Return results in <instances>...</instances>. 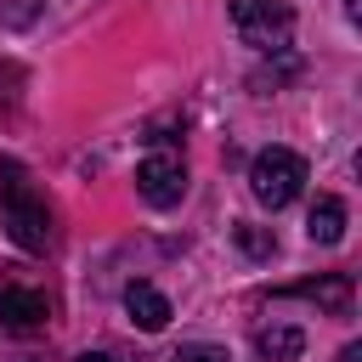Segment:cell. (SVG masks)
<instances>
[{"label":"cell","mask_w":362,"mask_h":362,"mask_svg":"<svg viewBox=\"0 0 362 362\" xmlns=\"http://www.w3.org/2000/svg\"><path fill=\"white\" fill-rule=\"evenodd\" d=\"M305 232H311V243H339L345 238V204L334 192H322L311 204V215H305Z\"/></svg>","instance_id":"9"},{"label":"cell","mask_w":362,"mask_h":362,"mask_svg":"<svg viewBox=\"0 0 362 362\" xmlns=\"http://www.w3.org/2000/svg\"><path fill=\"white\" fill-rule=\"evenodd\" d=\"M175 362H226V351L221 345H181Z\"/></svg>","instance_id":"11"},{"label":"cell","mask_w":362,"mask_h":362,"mask_svg":"<svg viewBox=\"0 0 362 362\" xmlns=\"http://www.w3.org/2000/svg\"><path fill=\"white\" fill-rule=\"evenodd\" d=\"M124 311H130V322L147 328V334H158V328L170 322V300H164L153 283H130V288H124Z\"/></svg>","instance_id":"7"},{"label":"cell","mask_w":362,"mask_h":362,"mask_svg":"<svg viewBox=\"0 0 362 362\" xmlns=\"http://www.w3.org/2000/svg\"><path fill=\"white\" fill-rule=\"evenodd\" d=\"M277 294H294V300H317L328 317H351V272H328V277H305V283H288Z\"/></svg>","instance_id":"6"},{"label":"cell","mask_w":362,"mask_h":362,"mask_svg":"<svg viewBox=\"0 0 362 362\" xmlns=\"http://www.w3.org/2000/svg\"><path fill=\"white\" fill-rule=\"evenodd\" d=\"M136 192L153 204V209H170L187 198V164L181 153H147L141 170H136Z\"/></svg>","instance_id":"4"},{"label":"cell","mask_w":362,"mask_h":362,"mask_svg":"<svg viewBox=\"0 0 362 362\" xmlns=\"http://www.w3.org/2000/svg\"><path fill=\"white\" fill-rule=\"evenodd\" d=\"M0 221H6L11 243H17V249H28V255H45V249H51V238H57L45 192H34V181H28V175H17V170L0 181Z\"/></svg>","instance_id":"1"},{"label":"cell","mask_w":362,"mask_h":362,"mask_svg":"<svg viewBox=\"0 0 362 362\" xmlns=\"http://www.w3.org/2000/svg\"><path fill=\"white\" fill-rule=\"evenodd\" d=\"M51 322V300L17 277H0V334H40Z\"/></svg>","instance_id":"5"},{"label":"cell","mask_w":362,"mask_h":362,"mask_svg":"<svg viewBox=\"0 0 362 362\" xmlns=\"http://www.w3.org/2000/svg\"><path fill=\"white\" fill-rule=\"evenodd\" d=\"M300 187H305V158H300V153H288V147L255 153V164H249V192H255L266 209H288V204L300 198Z\"/></svg>","instance_id":"2"},{"label":"cell","mask_w":362,"mask_h":362,"mask_svg":"<svg viewBox=\"0 0 362 362\" xmlns=\"http://www.w3.org/2000/svg\"><path fill=\"white\" fill-rule=\"evenodd\" d=\"M226 11H232V28H238L243 45H255V51H288L294 11L283 0H226Z\"/></svg>","instance_id":"3"},{"label":"cell","mask_w":362,"mask_h":362,"mask_svg":"<svg viewBox=\"0 0 362 362\" xmlns=\"http://www.w3.org/2000/svg\"><path fill=\"white\" fill-rule=\"evenodd\" d=\"M339 362H362V345H345V351H339Z\"/></svg>","instance_id":"13"},{"label":"cell","mask_w":362,"mask_h":362,"mask_svg":"<svg viewBox=\"0 0 362 362\" xmlns=\"http://www.w3.org/2000/svg\"><path fill=\"white\" fill-rule=\"evenodd\" d=\"M79 362H124V356H113V351H85Z\"/></svg>","instance_id":"12"},{"label":"cell","mask_w":362,"mask_h":362,"mask_svg":"<svg viewBox=\"0 0 362 362\" xmlns=\"http://www.w3.org/2000/svg\"><path fill=\"white\" fill-rule=\"evenodd\" d=\"M232 238H238V249H243L249 260H272V255H277V238H272V226L238 221V226H232Z\"/></svg>","instance_id":"10"},{"label":"cell","mask_w":362,"mask_h":362,"mask_svg":"<svg viewBox=\"0 0 362 362\" xmlns=\"http://www.w3.org/2000/svg\"><path fill=\"white\" fill-rule=\"evenodd\" d=\"M255 351H260V362H294L305 351V334L294 322H272V328L255 334Z\"/></svg>","instance_id":"8"}]
</instances>
